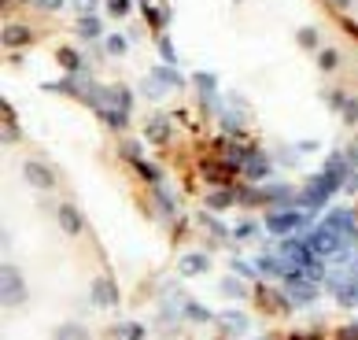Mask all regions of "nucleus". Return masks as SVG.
Segmentation results:
<instances>
[{
	"mask_svg": "<svg viewBox=\"0 0 358 340\" xmlns=\"http://www.w3.org/2000/svg\"><path fill=\"white\" fill-rule=\"evenodd\" d=\"M203 226L210 229V237H218V241H225V237H229V229H225L218 218H210V215H203Z\"/></svg>",
	"mask_w": 358,
	"mask_h": 340,
	"instance_id": "e433bc0d",
	"label": "nucleus"
},
{
	"mask_svg": "<svg viewBox=\"0 0 358 340\" xmlns=\"http://www.w3.org/2000/svg\"><path fill=\"white\" fill-rule=\"evenodd\" d=\"M67 0H34V8H41V11H59Z\"/></svg>",
	"mask_w": 358,
	"mask_h": 340,
	"instance_id": "79ce46f5",
	"label": "nucleus"
},
{
	"mask_svg": "<svg viewBox=\"0 0 358 340\" xmlns=\"http://www.w3.org/2000/svg\"><path fill=\"white\" fill-rule=\"evenodd\" d=\"M348 163H351V167H358V141H355V145L348 148Z\"/></svg>",
	"mask_w": 358,
	"mask_h": 340,
	"instance_id": "49530a36",
	"label": "nucleus"
},
{
	"mask_svg": "<svg viewBox=\"0 0 358 340\" xmlns=\"http://www.w3.org/2000/svg\"><path fill=\"white\" fill-rule=\"evenodd\" d=\"M210 270V255L207 252H189V255H181V263H178V274L181 278H200V274Z\"/></svg>",
	"mask_w": 358,
	"mask_h": 340,
	"instance_id": "4468645a",
	"label": "nucleus"
},
{
	"mask_svg": "<svg viewBox=\"0 0 358 340\" xmlns=\"http://www.w3.org/2000/svg\"><path fill=\"white\" fill-rule=\"evenodd\" d=\"M152 189H155V211H159V218L174 222V218H178V204H174V196H170V192L163 189V181H159V185H152Z\"/></svg>",
	"mask_w": 358,
	"mask_h": 340,
	"instance_id": "412c9836",
	"label": "nucleus"
},
{
	"mask_svg": "<svg viewBox=\"0 0 358 340\" xmlns=\"http://www.w3.org/2000/svg\"><path fill=\"white\" fill-rule=\"evenodd\" d=\"M30 41H34L30 26H22V22H8L4 26V48H22V45H30Z\"/></svg>",
	"mask_w": 358,
	"mask_h": 340,
	"instance_id": "a211bd4d",
	"label": "nucleus"
},
{
	"mask_svg": "<svg viewBox=\"0 0 358 340\" xmlns=\"http://www.w3.org/2000/svg\"><path fill=\"white\" fill-rule=\"evenodd\" d=\"M317 67H322V71H336L340 67V52L336 48H322V52H317Z\"/></svg>",
	"mask_w": 358,
	"mask_h": 340,
	"instance_id": "7c9ffc66",
	"label": "nucleus"
},
{
	"mask_svg": "<svg viewBox=\"0 0 358 340\" xmlns=\"http://www.w3.org/2000/svg\"><path fill=\"white\" fill-rule=\"evenodd\" d=\"M222 340H225V337H222Z\"/></svg>",
	"mask_w": 358,
	"mask_h": 340,
	"instance_id": "5fc2aeb1",
	"label": "nucleus"
},
{
	"mask_svg": "<svg viewBox=\"0 0 358 340\" xmlns=\"http://www.w3.org/2000/svg\"><path fill=\"white\" fill-rule=\"evenodd\" d=\"M144 137H148L152 145H166L170 141V119L166 115H152L148 126H144Z\"/></svg>",
	"mask_w": 358,
	"mask_h": 340,
	"instance_id": "6ab92c4d",
	"label": "nucleus"
},
{
	"mask_svg": "<svg viewBox=\"0 0 358 340\" xmlns=\"http://www.w3.org/2000/svg\"><path fill=\"white\" fill-rule=\"evenodd\" d=\"M126 34H108V41H103V48H108V56H126Z\"/></svg>",
	"mask_w": 358,
	"mask_h": 340,
	"instance_id": "c756f323",
	"label": "nucleus"
},
{
	"mask_svg": "<svg viewBox=\"0 0 358 340\" xmlns=\"http://www.w3.org/2000/svg\"><path fill=\"white\" fill-rule=\"evenodd\" d=\"M355 8H358V0H355Z\"/></svg>",
	"mask_w": 358,
	"mask_h": 340,
	"instance_id": "864d4df0",
	"label": "nucleus"
},
{
	"mask_svg": "<svg viewBox=\"0 0 358 340\" xmlns=\"http://www.w3.org/2000/svg\"><path fill=\"white\" fill-rule=\"evenodd\" d=\"M71 4H74L78 15H96V4H100V0H71Z\"/></svg>",
	"mask_w": 358,
	"mask_h": 340,
	"instance_id": "58836bf2",
	"label": "nucleus"
},
{
	"mask_svg": "<svg viewBox=\"0 0 358 340\" xmlns=\"http://www.w3.org/2000/svg\"><path fill=\"white\" fill-rule=\"evenodd\" d=\"M92 304L115 307V304H118V285H115L111 278H96V281H92Z\"/></svg>",
	"mask_w": 358,
	"mask_h": 340,
	"instance_id": "dca6fc26",
	"label": "nucleus"
},
{
	"mask_svg": "<svg viewBox=\"0 0 358 340\" xmlns=\"http://www.w3.org/2000/svg\"><path fill=\"white\" fill-rule=\"evenodd\" d=\"M343 122H358V100H348V108H343Z\"/></svg>",
	"mask_w": 358,
	"mask_h": 340,
	"instance_id": "37998d69",
	"label": "nucleus"
},
{
	"mask_svg": "<svg viewBox=\"0 0 358 340\" xmlns=\"http://www.w3.org/2000/svg\"><path fill=\"white\" fill-rule=\"evenodd\" d=\"M340 340H358V322L343 325V330H340Z\"/></svg>",
	"mask_w": 358,
	"mask_h": 340,
	"instance_id": "c03bdc74",
	"label": "nucleus"
},
{
	"mask_svg": "<svg viewBox=\"0 0 358 340\" xmlns=\"http://www.w3.org/2000/svg\"><path fill=\"white\" fill-rule=\"evenodd\" d=\"M285 292L292 299V307H307L317 299V285L310 278H303V274H292V278H285Z\"/></svg>",
	"mask_w": 358,
	"mask_h": 340,
	"instance_id": "0eeeda50",
	"label": "nucleus"
},
{
	"mask_svg": "<svg viewBox=\"0 0 358 340\" xmlns=\"http://www.w3.org/2000/svg\"><path fill=\"white\" fill-rule=\"evenodd\" d=\"M78 37H82V41H100L103 37V22H100V15H78Z\"/></svg>",
	"mask_w": 358,
	"mask_h": 340,
	"instance_id": "aec40b11",
	"label": "nucleus"
},
{
	"mask_svg": "<svg viewBox=\"0 0 358 340\" xmlns=\"http://www.w3.org/2000/svg\"><path fill=\"white\" fill-rule=\"evenodd\" d=\"M299 155H310V152H317V148H322V145H317V141H299Z\"/></svg>",
	"mask_w": 358,
	"mask_h": 340,
	"instance_id": "a18cd8bd",
	"label": "nucleus"
},
{
	"mask_svg": "<svg viewBox=\"0 0 358 340\" xmlns=\"http://www.w3.org/2000/svg\"><path fill=\"white\" fill-rule=\"evenodd\" d=\"M141 93L148 97V100H163V97H170V89H166L163 82H155V78L148 74V78H144V82H141Z\"/></svg>",
	"mask_w": 358,
	"mask_h": 340,
	"instance_id": "c85d7f7f",
	"label": "nucleus"
},
{
	"mask_svg": "<svg viewBox=\"0 0 358 340\" xmlns=\"http://www.w3.org/2000/svg\"><path fill=\"white\" fill-rule=\"evenodd\" d=\"M22 178L30 181L34 189H41V192L56 189V170H52L48 163H41V160H26L22 163Z\"/></svg>",
	"mask_w": 358,
	"mask_h": 340,
	"instance_id": "6e6552de",
	"label": "nucleus"
},
{
	"mask_svg": "<svg viewBox=\"0 0 358 340\" xmlns=\"http://www.w3.org/2000/svg\"><path fill=\"white\" fill-rule=\"evenodd\" d=\"M152 78H155V82H163L166 89H181L185 85V78L174 71V63H159V67H152Z\"/></svg>",
	"mask_w": 358,
	"mask_h": 340,
	"instance_id": "5701e85b",
	"label": "nucleus"
},
{
	"mask_svg": "<svg viewBox=\"0 0 358 340\" xmlns=\"http://www.w3.org/2000/svg\"><path fill=\"white\" fill-rule=\"evenodd\" d=\"M4 4H8V8H15V4H22V0H4Z\"/></svg>",
	"mask_w": 358,
	"mask_h": 340,
	"instance_id": "8fccbe9b",
	"label": "nucleus"
},
{
	"mask_svg": "<svg viewBox=\"0 0 358 340\" xmlns=\"http://www.w3.org/2000/svg\"><path fill=\"white\" fill-rule=\"evenodd\" d=\"M266 204L270 207H292V204H299V192L285 185V181H277V185H266Z\"/></svg>",
	"mask_w": 358,
	"mask_h": 340,
	"instance_id": "f3484780",
	"label": "nucleus"
},
{
	"mask_svg": "<svg viewBox=\"0 0 358 340\" xmlns=\"http://www.w3.org/2000/svg\"><path fill=\"white\" fill-rule=\"evenodd\" d=\"M0 299H4V307H22L30 299V289H26V278L19 267L4 263V270H0Z\"/></svg>",
	"mask_w": 358,
	"mask_h": 340,
	"instance_id": "7ed1b4c3",
	"label": "nucleus"
},
{
	"mask_svg": "<svg viewBox=\"0 0 358 340\" xmlns=\"http://www.w3.org/2000/svg\"><path fill=\"white\" fill-rule=\"evenodd\" d=\"M229 270L236 274V278H255V267H251V263H244V259H233V263H229Z\"/></svg>",
	"mask_w": 358,
	"mask_h": 340,
	"instance_id": "4c0bfd02",
	"label": "nucleus"
},
{
	"mask_svg": "<svg viewBox=\"0 0 358 340\" xmlns=\"http://www.w3.org/2000/svg\"><path fill=\"white\" fill-rule=\"evenodd\" d=\"M192 85L200 89L203 108H215V104H218V78L210 74V71H196V74H192Z\"/></svg>",
	"mask_w": 358,
	"mask_h": 340,
	"instance_id": "9b49d317",
	"label": "nucleus"
},
{
	"mask_svg": "<svg viewBox=\"0 0 358 340\" xmlns=\"http://www.w3.org/2000/svg\"><path fill=\"white\" fill-rule=\"evenodd\" d=\"M270 167H273V163H270V155H266V152L251 148V152H248V160H244V167H241V170H244V181H262V178L270 174Z\"/></svg>",
	"mask_w": 358,
	"mask_h": 340,
	"instance_id": "9d476101",
	"label": "nucleus"
},
{
	"mask_svg": "<svg viewBox=\"0 0 358 340\" xmlns=\"http://www.w3.org/2000/svg\"><path fill=\"white\" fill-rule=\"evenodd\" d=\"M343 30H348V34L355 37V41H358V22H351V19H348V22H343Z\"/></svg>",
	"mask_w": 358,
	"mask_h": 340,
	"instance_id": "de8ad7c7",
	"label": "nucleus"
},
{
	"mask_svg": "<svg viewBox=\"0 0 358 340\" xmlns=\"http://www.w3.org/2000/svg\"><path fill=\"white\" fill-rule=\"evenodd\" d=\"M89 108L100 115L111 129L129 126V108H134V89L126 85H92L89 89Z\"/></svg>",
	"mask_w": 358,
	"mask_h": 340,
	"instance_id": "f257e3e1",
	"label": "nucleus"
},
{
	"mask_svg": "<svg viewBox=\"0 0 358 340\" xmlns=\"http://www.w3.org/2000/svg\"><path fill=\"white\" fill-rule=\"evenodd\" d=\"M159 52H163V63H178L174 45H170V37H159Z\"/></svg>",
	"mask_w": 358,
	"mask_h": 340,
	"instance_id": "ea45409f",
	"label": "nucleus"
},
{
	"mask_svg": "<svg viewBox=\"0 0 358 340\" xmlns=\"http://www.w3.org/2000/svg\"><path fill=\"white\" fill-rule=\"evenodd\" d=\"M218 292L229 296V299H244L248 285H244V278H236V274H233V278H222V281H218Z\"/></svg>",
	"mask_w": 358,
	"mask_h": 340,
	"instance_id": "bb28decb",
	"label": "nucleus"
},
{
	"mask_svg": "<svg viewBox=\"0 0 358 340\" xmlns=\"http://www.w3.org/2000/svg\"><path fill=\"white\" fill-rule=\"evenodd\" d=\"M322 100H325V108H333V111H343V108H348V97H343L340 89H329V93H322Z\"/></svg>",
	"mask_w": 358,
	"mask_h": 340,
	"instance_id": "72a5a7b5",
	"label": "nucleus"
},
{
	"mask_svg": "<svg viewBox=\"0 0 358 340\" xmlns=\"http://www.w3.org/2000/svg\"><path fill=\"white\" fill-rule=\"evenodd\" d=\"M296 41H299V48H317V41H322V34H317L314 26H303V30L296 34Z\"/></svg>",
	"mask_w": 358,
	"mask_h": 340,
	"instance_id": "2f4dec72",
	"label": "nucleus"
},
{
	"mask_svg": "<svg viewBox=\"0 0 358 340\" xmlns=\"http://www.w3.org/2000/svg\"><path fill=\"white\" fill-rule=\"evenodd\" d=\"M52 340H92V337H89V330H85V325L67 322V325H59V330H56V337H52Z\"/></svg>",
	"mask_w": 358,
	"mask_h": 340,
	"instance_id": "cd10ccee",
	"label": "nucleus"
},
{
	"mask_svg": "<svg viewBox=\"0 0 358 340\" xmlns=\"http://www.w3.org/2000/svg\"><path fill=\"white\" fill-rule=\"evenodd\" d=\"M355 304H358V289H355Z\"/></svg>",
	"mask_w": 358,
	"mask_h": 340,
	"instance_id": "603ef678",
	"label": "nucleus"
},
{
	"mask_svg": "<svg viewBox=\"0 0 358 340\" xmlns=\"http://www.w3.org/2000/svg\"><path fill=\"white\" fill-rule=\"evenodd\" d=\"M56 222H59V229L67 233V237H78V233L85 229V218H82V211H78L74 204H63L56 211Z\"/></svg>",
	"mask_w": 358,
	"mask_h": 340,
	"instance_id": "f8f14e48",
	"label": "nucleus"
},
{
	"mask_svg": "<svg viewBox=\"0 0 358 340\" xmlns=\"http://www.w3.org/2000/svg\"><path fill=\"white\" fill-rule=\"evenodd\" d=\"M122 155H126L129 163H137V160H141V145H137V141H126V145H122Z\"/></svg>",
	"mask_w": 358,
	"mask_h": 340,
	"instance_id": "a19ab883",
	"label": "nucleus"
},
{
	"mask_svg": "<svg viewBox=\"0 0 358 340\" xmlns=\"http://www.w3.org/2000/svg\"><path fill=\"white\" fill-rule=\"evenodd\" d=\"M329 4H333V8H340V11H343V8H351L355 0H329Z\"/></svg>",
	"mask_w": 358,
	"mask_h": 340,
	"instance_id": "09e8293b",
	"label": "nucleus"
},
{
	"mask_svg": "<svg viewBox=\"0 0 358 340\" xmlns=\"http://www.w3.org/2000/svg\"><path fill=\"white\" fill-rule=\"evenodd\" d=\"M325 222H329V226H336L340 233H348L351 241H358V222H355L351 207H333V215H329Z\"/></svg>",
	"mask_w": 358,
	"mask_h": 340,
	"instance_id": "2eb2a0df",
	"label": "nucleus"
},
{
	"mask_svg": "<svg viewBox=\"0 0 358 340\" xmlns=\"http://www.w3.org/2000/svg\"><path fill=\"white\" fill-rule=\"evenodd\" d=\"M215 325H218L222 337H241L248 330V315L244 311H222V315L215 318Z\"/></svg>",
	"mask_w": 358,
	"mask_h": 340,
	"instance_id": "ddd939ff",
	"label": "nucleus"
},
{
	"mask_svg": "<svg viewBox=\"0 0 358 340\" xmlns=\"http://www.w3.org/2000/svg\"><path fill=\"white\" fill-rule=\"evenodd\" d=\"M322 174H325V181H329V189H333V192L348 185V178L355 174V167L348 163V152H333V155H329Z\"/></svg>",
	"mask_w": 358,
	"mask_h": 340,
	"instance_id": "423d86ee",
	"label": "nucleus"
},
{
	"mask_svg": "<svg viewBox=\"0 0 358 340\" xmlns=\"http://www.w3.org/2000/svg\"><path fill=\"white\" fill-rule=\"evenodd\" d=\"M111 340H144V325L141 322H118L111 330Z\"/></svg>",
	"mask_w": 358,
	"mask_h": 340,
	"instance_id": "a878e982",
	"label": "nucleus"
},
{
	"mask_svg": "<svg viewBox=\"0 0 358 340\" xmlns=\"http://www.w3.org/2000/svg\"><path fill=\"white\" fill-rule=\"evenodd\" d=\"M310 222V211H296V207H273L266 215V229L277 233V237H288V233L303 229Z\"/></svg>",
	"mask_w": 358,
	"mask_h": 340,
	"instance_id": "20e7f679",
	"label": "nucleus"
},
{
	"mask_svg": "<svg viewBox=\"0 0 358 340\" xmlns=\"http://www.w3.org/2000/svg\"><path fill=\"white\" fill-rule=\"evenodd\" d=\"M303 241H307V244H310L322 259H325V255L340 259V255H348V248H355V241L348 237V233H340L336 226H329V222H322L317 229H310Z\"/></svg>",
	"mask_w": 358,
	"mask_h": 340,
	"instance_id": "f03ea898",
	"label": "nucleus"
},
{
	"mask_svg": "<svg viewBox=\"0 0 358 340\" xmlns=\"http://www.w3.org/2000/svg\"><path fill=\"white\" fill-rule=\"evenodd\" d=\"M233 200H236V192H233V189H225V185L207 192V207H210V211H225V207H229Z\"/></svg>",
	"mask_w": 358,
	"mask_h": 340,
	"instance_id": "393cba45",
	"label": "nucleus"
},
{
	"mask_svg": "<svg viewBox=\"0 0 358 340\" xmlns=\"http://www.w3.org/2000/svg\"><path fill=\"white\" fill-rule=\"evenodd\" d=\"M59 67L67 71V74H85V63H82V56H78L74 48H59Z\"/></svg>",
	"mask_w": 358,
	"mask_h": 340,
	"instance_id": "b1692460",
	"label": "nucleus"
},
{
	"mask_svg": "<svg viewBox=\"0 0 358 340\" xmlns=\"http://www.w3.org/2000/svg\"><path fill=\"white\" fill-rule=\"evenodd\" d=\"M181 318H189L196 325H203V322H215V315H210L207 307H200L192 296H181Z\"/></svg>",
	"mask_w": 358,
	"mask_h": 340,
	"instance_id": "4be33fe9",
	"label": "nucleus"
},
{
	"mask_svg": "<svg viewBox=\"0 0 358 340\" xmlns=\"http://www.w3.org/2000/svg\"><path fill=\"white\" fill-rule=\"evenodd\" d=\"M129 8H134V0H108V15H115V19L129 15Z\"/></svg>",
	"mask_w": 358,
	"mask_h": 340,
	"instance_id": "f704fd0d",
	"label": "nucleus"
},
{
	"mask_svg": "<svg viewBox=\"0 0 358 340\" xmlns=\"http://www.w3.org/2000/svg\"><path fill=\"white\" fill-rule=\"evenodd\" d=\"M255 233H259L255 222H241V226L233 229V237H236V241H255Z\"/></svg>",
	"mask_w": 358,
	"mask_h": 340,
	"instance_id": "c9c22d12",
	"label": "nucleus"
},
{
	"mask_svg": "<svg viewBox=\"0 0 358 340\" xmlns=\"http://www.w3.org/2000/svg\"><path fill=\"white\" fill-rule=\"evenodd\" d=\"M351 270H355V278H358V259H355V267H351Z\"/></svg>",
	"mask_w": 358,
	"mask_h": 340,
	"instance_id": "3c124183",
	"label": "nucleus"
},
{
	"mask_svg": "<svg viewBox=\"0 0 358 340\" xmlns=\"http://www.w3.org/2000/svg\"><path fill=\"white\" fill-rule=\"evenodd\" d=\"M144 19H148L152 26H166L170 11H166V8H155V4H144Z\"/></svg>",
	"mask_w": 358,
	"mask_h": 340,
	"instance_id": "473e14b6",
	"label": "nucleus"
},
{
	"mask_svg": "<svg viewBox=\"0 0 358 340\" xmlns=\"http://www.w3.org/2000/svg\"><path fill=\"white\" fill-rule=\"evenodd\" d=\"M329 196H333V189H329L325 174H310L307 181H303V189H299V207H307V211H322V207L329 204Z\"/></svg>",
	"mask_w": 358,
	"mask_h": 340,
	"instance_id": "39448f33",
	"label": "nucleus"
},
{
	"mask_svg": "<svg viewBox=\"0 0 358 340\" xmlns=\"http://www.w3.org/2000/svg\"><path fill=\"white\" fill-rule=\"evenodd\" d=\"M355 289H358L355 270H333L329 274V292H333L340 304H355Z\"/></svg>",
	"mask_w": 358,
	"mask_h": 340,
	"instance_id": "1a4fd4ad",
	"label": "nucleus"
}]
</instances>
